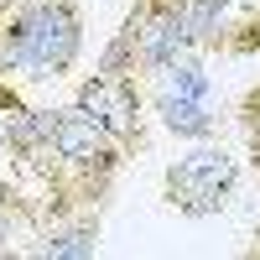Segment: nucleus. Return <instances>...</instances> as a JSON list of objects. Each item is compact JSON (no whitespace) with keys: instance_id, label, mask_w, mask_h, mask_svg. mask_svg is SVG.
Instances as JSON below:
<instances>
[{"instance_id":"obj_1","label":"nucleus","mask_w":260,"mask_h":260,"mask_svg":"<svg viewBox=\"0 0 260 260\" xmlns=\"http://www.w3.org/2000/svg\"><path fill=\"white\" fill-rule=\"evenodd\" d=\"M83 57L78 0H16L0 26V78L21 73L26 83L68 78Z\"/></svg>"},{"instance_id":"obj_2","label":"nucleus","mask_w":260,"mask_h":260,"mask_svg":"<svg viewBox=\"0 0 260 260\" xmlns=\"http://www.w3.org/2000/svg\"><path fill=\"white\" fill-rule=\"evenodd\" d=\"M234 187H240V161L219 141H192L187 156H177L161 172V198L182 219H213V213H224Z\"/></svg>"},{"instance_id":"obj_6","label":"nucleus","mask_w":260,"mask_h":260,"mask_svg":"<svg viewBox=\"0 0 260 260\" xmlns=\"http://www.w3.org/2000/svg\"><path fill=\"white\" fill-rule=\"evenodd\" d=\"M240 0H182V26H187V42L192 52H224V26Z\"/></svg>"},{"instance_id":"obj_3","label":"nucleus","mask_w":260,"mask_h":260,"mask_svg":"<svg viewBox=\"0 0 260 260\" xmlns=\"http://www.w3.org/2000/svg\"><path fill=\"white\" fill-rule=\"evenodd\" d=\"M73 110H83L110 141H120L125 151L146 146V94L141 78L125 68H94L89 78L73 83Z\"/></svg>"},{"instance_id":"obj_9","label":"nucleus","mask_w":260,"mask_h":260,"mask_svg":"<svg viewBox=\"0 0 260 260\" xmlns=\"http://www.w3.org/2000/svg\"><path fill=\"white\" fill-rule=\"evenodd\" d=\"M11 255V224H6V213H0V260Z\"/></svg>"},{"instance_id":"obj_5","label":"nucleus","mask_w":260,"mask_h":260,"mask_svg":"<svg viewBox=\"0 0 260 260\" xmlns=\"http://www.w3.org/2000/svg\"><path fill=\"white\" fill-rule=\"evenodd\" d=\"M31 255H42V260H89V255H99V208L47 224L42 229V245Z\"/></svg>"},{"instance_id":"obj_8","label":"nucleus","mask_w":260,"mask_h":260,"mask_svg":"<svg viewBox=\"0 0 260 260\" xmlns=\"http://www.w3.org/2000/svg\"><path fill=\"white\" fill-rule=\"evenodd\" d=\"M234 125H240V136L250 146V167H255V177H260V78L240 94V104H234Z\"/></svg>"},{"instance_id":"obj_7","label":"nucleus","mask_w":260,"mask_h":260,"mask_svg":"<svg viewBox=\"0 0 260 260\" xmlns=\"http://www.w3.org/2000/svg\"><path fill=\"white\" fill-rule=\"evenodd\" d=\"M156 89L177 94V99H213V78L203 73V52H182L177 62H167L156 73Z\"/></svg>"},{"instance_id":"obj_4","label":"nucleus","mask_w":260,"mask_h":260,"mask_svg":"<svg viewBox=\"0 0 260 260\" xmlns=\"http://www.w3.org/2000/svg\"><path fill=\"white\" fill-rule=\"evenodd\" d=\"M151 110H156L161 130L177 141H213L219 136V104L213 99H177V94H151Z\"/></svg>"}]
</instances>
